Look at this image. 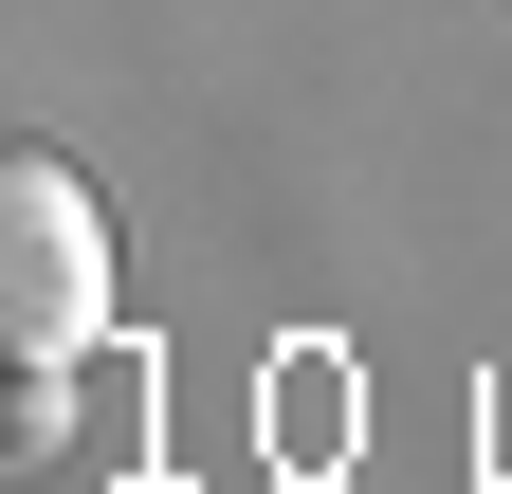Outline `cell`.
<instances>
[{"label": "cell", "instance_id": "obj_1", "mask_svg": "<svg viewBox=\"0 0 512 494\" xmlns=\"http://www.w3.org/2000/svg\"><path fill=\"white\" fill-rule=\"evenodd\" d=\"M0 348H19V385H55V366L110 348V202L55 147L0 165Z\"/></svg>", "mask_w": 512, "mask_h": 494}]
</instances>
